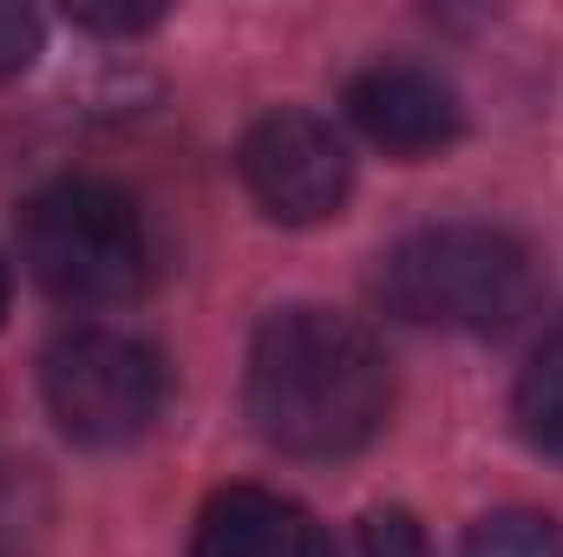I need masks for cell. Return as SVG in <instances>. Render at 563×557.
Segmentation results:
<instances>
[{"label": "cell", "instance_id": "cell-1", "mask_svg": "<svg viewBox=\"0 0 563 557\" xmlns=\"http://www.w3.org/2000/svg\"><path fill=\"white\" fill-rule=\"evenodd\" d=\"M243 401L276 452L347 459L374 446L394 414V361L367 321L295 302L256 328Z\"/></svg>", "mask_w": 563, "mask_h": 557}, {"label": "cell", "instance_id": "cell-2", "mask_svg": "<svg viewBox=\"0 0 563 557\" xmlns=\"http://www.w3.org/2000/svg\"><path fill=\"white\" fill-rule=\"evenodd\" d=\"M374 302L413 328L505 335L538 302V256L498 223H426L380 256Z\"/></svg>", "mask_w": 563, "mask_h": 557}, {"label": "cell", "instance_id": "cell-3", "mask_svg": "<svg viewBox=\"0 0 563 557\" xmlns=\"http://www.w3.org/2000/svg\"><path fill=\"white\" fill-rule=\"evenodd\" d=\"M20 263L53 302L119 308L144 295L157 243L132 190L106 177H59L20 210Z\"/></svg>", "mask_w": 563, "mask_h": 557}, {"label": "cell", "instance_id": "cell-4", "mask_svg": "<svg viewBox=\"0 0 563 557\" xmlns=\"http://www.w3.org/2000/svg\"><path fill=\"white\" fill-rule=\"evenodd\" d=\"M40 394H46L53 426L73 446L112 452V446H132L157 426L164 401H170V368L144 335L66 328L40 361Z\"/></svg>", "mask_w": 563, "mask_h": 557}, {"label": "cell", "instance_id": "cell-5", "mask_svg": "<svg viewBox=\"0 0 563 557\" xmlns=\"http://www.w3.org/2000/svg\"><path fill=\"white\" fill-rule=\"evenodd\" d=\"M236 171H243V190L263 204V217H276L288 230L341 217V204L354 190V151H347V139L328 119L295 112V106L263 112L243 132Z\"/></svg>", "mask_w": 563, "mask_h": 557}, {"label": "cell", "instance_id": "cell-6", "mask_svg": "<svg viewBox=\"0 0 563 557\" xmlns=\"http://www.w3.org/2000/svg\"><path fill=\"white\" fill-rule=\"evenodd\" d=\"M347 119L394 157H432L465 132L459 86L413 59H380L347 79Z\"/></svg>", "mask_w": 563, "mask_h": 557}, {"label": "cell", "instance_id": "cell-7", "mask_svg": "<svg viewBox=\"0 0 563 557\" xmlns=\"http://www.w3.org/2000/svg\"><path fill=\"white\" fill-rule=\"evenodd\" d=\"M190 557H334L328 525L269 485H223L197 512Z\"/></svg>", "mask_w": 563, "mask_h": 557}, {"label": "cell", "instance_id": "cell-8", "mask_svg": "<svg viewBox=\"0 0 563 557\" xmlns=\"http://www.w3.org/2000/svg\"><path fill=\"white\" fill-rule=\"evenodd\" d=\"M511 419H518V433H525L531 452H544V459L563 466V321L538 341V354L525 361L518 394H511Z\"/></svg>", "mask_w": 563, "mask_h": 557}, {"label": "cell", "instance_id": "cell-9", "mask_svg": "<svg viewBox=\"0 0 563 557\" xmlns=\"http://www.w3.org/2000/svg\"><path fill=\"white\" fill-rule=\"evenodd\" d=\"M53 505H46V479L33 459H20L13 446H0V557H26L33 538L46 532Z\"/></svg>", "mask_w": 563, "mask_h": 557}, {"label": "cell", "instance_id": "cell-10", "mask_svg": "<svg viewBox=\"0 0 563 557\" xmlns=\"http://www.w3.org/2000/svg\"><path fill=\"white\" fill-rule=\"evenodd\" d=\"M465 557H563V525L544 518V512L505 505V512H485L465 532Z\"/></svg>", "mask_w": 563, "mask_h": 557}, {"label": "cell", "instance_id": "cell-11", "mask_svg": "<svg viewBox=\"0 0 563 557\" xmlns=\"http://www.w3.org/2000/svg\"><path fill=\"white\" fill-rule=\"evenodd\" d=\"M361 557H432V545H426V532H420L413 512L380 505V512L361 518Z\"/></svg>", "mask_w": 563, "mask_h": 557}, {"label": "cell", "instance_id": "cell-12", "mask_svg": "<svg viewBox=\"0 0 563 557\" xmlns=\"http://www.w3.org/2000/svg\"><path fill=\"white\" fill-rule=\"evenodd\" d=\"M40 53V13L33 7H0V79L26 73Z\"/></svg>", "mask_w": 563, "mask_h": 557}, {"label": "cell", "instance_id": "cell-13", "mask_svg": "<svg viewBox=\"0 0 563 557\" xmlns=\"http://www.w3.org/2000/svg\"><path fill=\"white\" fill-rule=\"evenodd\" d=\"M164 13L157 7H139V13H73V26H86V33H151Z\"/></svg>", "mask_w": 563, "mask_h": 557}, {"label": "cell", "instance_id": "cell-14", "mask_svg": "<svg viewBox=\"0 0 563 557\" xmlns=\"http://www.w3.org/2000/svg\"><path fill=\"white\" fill-rule=\"evenodd\" d=\"M0 315H7V256H0Z\"/></svg>", "mask_w": 563, "mask_h": 557}]
</instances>
